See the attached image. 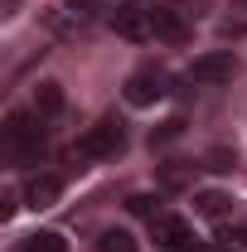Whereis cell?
<instances>
[{"mask_svg":"<svg viewBox=\"0 0 247 252\" xmlns=\"http://www.w3.org/2000/svg\"><path fill=\"white\" fill-rule=\"evenodd\" d=\"M49 146V122L39 112H10L5 122V151L20 160V165H34Z\"/></svg>","mask_w":247,"mask_h":252,"instance_id":"1","label":"cell"},{"mask_svg":"<svg viewBox=\"0 0 247 252\" xmlns=\"http://www.w3.org/2000/svg\"><path fill=\"white\" fill-rule=\"evenodd\" d=\"M122 151H126V126H122V117H102L97 126L83 131V141H78L73 156H78V160H117Z\"/></svg>","mask_w":247,"mask_h":252,"instance_id":"2","label":"cell"},{"mask_svg":"<svg viewBox=\"0 0 247 252\" xmlns=\"http://www.w3.org/2000/svg\"><path fill=\"white\" fill-rule=\"evenodd\" d=\"M165 93H170V73L165 68H136L126 78V102L131 107H155Z\"/></svg>","mask_w":247,"mask_h":252,"instance_id":"3","label":"cell"},{"mask_svg":"<svg viewBox=\"0 0 247 252\" xmlns=\"http://www.w3.org/2000/svg\"><path fill=\"white\" fill-rule=\"evenodd\" d=\"M233 73H238L233 49H214V54H199V59L189 63V83H204V88H214V83H233Z\"/></svg>","mask_w":247,"mask_h":252,"instance_id":"4","label":"cell"},{"mask_svg":"<svg viewBox=\"0 0 247 252\" xmlns=\"http://www.w3.org/2000/svg\"><path fill=\"white\" fill-rule=\"evenodd\" d=\"M112 25H117V34H122V39H151L155 0H126V5H117Z\"/></svg>","mask_w":247,"mask_h":252,"instance_id":"5","label":"cell"},{"mask_svg":"<svg viewBox=\"0 0 247 252\" xmlns=\"http://www.w3.org/2000/svg\"><path fill=\"white\" fill-rule=\"evenodd\" d=\"M189 34H194V25H189V10H180V5H155L151 39H160V44H185Z\"/></svg>","mask_w":247,"mask_h":252,"instance_id":"6","label":"cell"},{"mask_svg":"<svg viewBox=\"0 0 247 252\" xmlns=\"http://www.w3.org/2000/svg\"><path fill=\"white\" fill-rule=\"evenodd\" d=\"M59 194H63V180H59V175H39V180L25 185V204H30V209H49Z\"/></svg>","mask_w":247,"mask_h":252,"instance_id":"7","label":"cell"},{"mask_svg":"<svg viewBox=\"0 0 247 252\" xmlns=\"http://www.w3.org/2000/svg\"><path fill=\"white\" fill-rule=\"evenodd\" d=\"M194 209H199L204 219H218V223L233 219V199H228V194H218V189H204V194L194 199Z\"/></svg>","mask_w":247,"mask_h":252,"instance_id":"8","label":"cell"},{"mask_svg":"<svg viewBox=\"0 0 247 252\" xmlns=\"http://www.w3.org/2000/svg\"><path fill=\"white\" fill-rule=\"evenodd\" d=\"M214 252H247V223H223L214 238Z\"/></svg>","mask_w":247,"mask_h":252,"instance_id":"9","label":"cell"},{"mask_svg":"<svg viewBox=\"0 0 247 252\" xmlns=\"http://www.w3.org/2000/svg\"><path fill=\"white\" fill-rule=\"evenodd\" d=\"M20 252H68V243H63V233H30L25 243H20Z\"/></svg>","mask_w":247,"mask_h":252,"instance_id":"10","label":"cell"},{"mask_svg":"<svg viewBox=\"0 0 247 252\" xmlns=\"http://www.w3.org/2000/svg\"><path fill=\"white\" fill-rule=\"evenodd\" d=\"M34 112H39L44 122H49V117H59V112H63V93L54 88V83H44V88L34 93Z\"/></svg>","mask_w":247,"mask_h":252,"instance_id":"11","label":"cell"},{"mask_svg":"<svg viewBox=\"0 0 247 252\" xmlns=\"http://www.w3.org/2000/svg\"><path fill=\"white\" fill-rule=\"evenodd\" d=\"M97 252H136V238H131L126 228H107V233L97 238Z\"/></svg>","mask_w":247,"mask_h":252,"instance_id":"12","label":"cell"},{"mask_svg":"<svg viewBox=\"0 0 247 252\" xmlns=\"http://www.w3.org/2000/svg\"><path fill=\"white\" fill-rule=\"evenodd\" d=\"M107 5H117V0H68V15H73V20H93Z\"/></svg>","mask_w":247,"mask_h":252,"instance_id":"13","label":"cell"},{"mask_svg":"<svg viewBox=\"0 0 247 252\" xmlns=\"http://www.w3.org/2000/svg\"><path fill=\"white\" fill-rule=\"evenodd\" d=\"M131 214H141V219H160V214H165V209H160V199H151V194H136V199H131Z\"/></svg>","mask_w":247,"mask_h":252,"instance_id":"14","label":"cell"}]
</instances>
